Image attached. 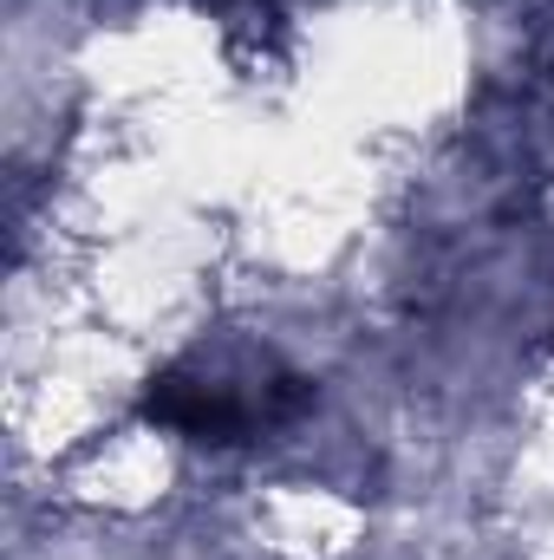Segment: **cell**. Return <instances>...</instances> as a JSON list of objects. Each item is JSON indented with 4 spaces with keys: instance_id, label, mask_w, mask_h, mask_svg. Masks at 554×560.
<instances>
[{
    "instance_id": "cell-1",
    "label": "cell",
    "mask_w": 554,
    "mask_h": 560,
    "mask_svg": "<svg viewBox=\"0 0 554 560\" xmlns=\"http://www.w3.org/2000/svg\"><path fill=\"white\" fill-rule=\"evenodd\" d=\"M143 418L176 430V436H196V443H235L255 423V411L229 385H209V378H189V372H163L143 392Z\"/></svg>"
}]
</instances>
